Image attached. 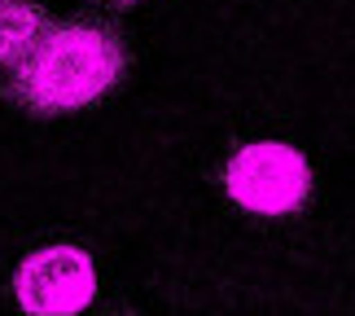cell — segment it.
Segmentation results:
<instances>
[{"label":"cell","mask_w":355,"mask_h":316,"mask_svg":"<svg viewBox=\"0 0 355 316\" xmlns=\"http://www.w3.org/2000/svg\"><path fill=\"white\" fill-rule=\"evenodd\" d=\"M53 31L49 13L26 0H0V66H18Z\"/></svg>","instance_id":"obj_4"},{"label":"cell","mask_w":355,"mask_h":316,"mask_svg":"<svg viewBox=\"0 0 355 316\" xmlns=\"http://www.w3.org/2000/svg\"><path fill=\"white\" fill-rule=\"evenodd\" d=\"M228 198L254 215H290L311 194V167L294 145L254 141L241 145L224 172Z\"/></svg>","instance_id":"obj_2"},{"label":"cell","mask_w":355,"mask_h":316,"mask_svg":"<svg viewBox=\"0 0 355 316\" xmlns=\"http://www.w3.org/2000/svg\"><path fill=\"white\" fill-rule=\"evenodd\" d=\"M13 299L31 316H75L97 299V268L79 246H44L13 272Z\"/></svg>","instance_id":"obj_3"},{"label":"cell","mask_w":355,"mask_h":316,"mask_svg":"<svg viewBox=\"0 0 355 316\" xmlns=\"http://www.w3.org/2000/svg\"><path fill=\"white\" fill-rule=\"evenodd\" d=\"M105 5H136V0H105Z\"/></svg>","instance_id":"obj_5"},{"label":"cell","mask_w":355,"mask_h":316,"mask_svg":"<svg viewBox=\"0 0 355 316\" xmlns=\"http://www.w3.org/2000/svg\"><path fill=\"white\" fill-rule=\"evenodd\" d=\"M119 35L101 22H66L40 40L26 58L13 66V101L35 115H66V110L92 106L119 84L123 75Z\"/></svg>","instance_id":"obj_1"}]
</instances>
